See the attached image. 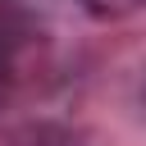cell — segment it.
<instances>
[{"mask_svg": "<svg viewBox=\"0 0 146 146\" xmlns=\"http://www.w3.org/2000/svg\"><path fill=\"white\" fill-rule=\"evenodd\" d=\"M128 5H137V0H87V9H96V14H119Z\"/></svg>", "mask_w": 146, "mask_h": 146, "instance_id": "1", "label": "cell"}, {"mask_svg": "<svg viewBox=\"0 0 146 146\" xmlns=\"http://www.w3.org/2000/svg\"><path fill=\"white\" fill-rule=\"evenodd\" d=\"M0 100H5V64H0Z\"/></svg>", "mask_w": 146, "mask_h": 146, "instance_id": "2", "label": "cell"}]
</instances>
